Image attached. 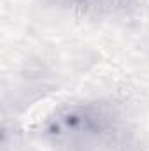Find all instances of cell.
<instances>
[{
	"instance_id": "obj_1",
	"label": "cell",
	"mask_w": 149,
	"mask_h": 151,
	"mask_svg": "<svg viewBox=\"0 0 149 151\" xmlns=\"http://www.w3.org/2000/svg\"><path fill=\"white\" fill-rule=\"evenodd\" d=\"M107 118L98 107L75 104L62 109L53 118L49 132L56 137L65 139H88L98 135L105 128Z\"/></svg>"
},
{
	"instance_id": "obj_2",
	"label": "cell",
	"mask_w": 149,
	"mask_h": 151,
	"mask_svg": "<svg viewBox=\"0 0 149 151\" xmlns=\"http://www.w3.org/2000/svg\"><path fill=\"white\" fill-rule=\"evenodd\" d=\"M62 4H65V5H70V7H84V5H88L91 0H60Z\"/></svg>"
}]
</instances>
